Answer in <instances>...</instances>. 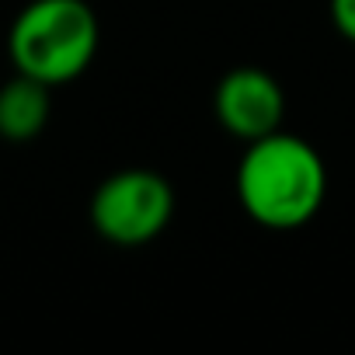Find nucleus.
<instances>
[{
    "instance_id": "f257e3e1",
    "label": "nucleus",
    "mask_w": 355,
    "mask_h": 355,
    "mask_svg": "<svg viewBox=\"0 0 355 355\" xmlns=\"http://www.w3.org/2000/svg\"><path fill=\"white\" fill-rule=\"evenodd\" d=\"M234 189L244 216L265 230L306 227L327 199V164L313 143L275 129L244 143Z\"/></svg>"
},
{
    "instance_id": "f03ea898",
    "label": "nucleus",
    "mask_w": 355,
    "mask_h": 355,
    "mask_svg": "<svg viewBox=\"0 0 355 355\" xmlns=\"http://www.w3.org/2000/svg\"><path fill=\"white\" fill-rule=\"evenodd\" d=\"M101 28L87 0H28L8 28L15 73L49 87L73 84L98 56Z\"/></svg>"
},
{
    "instance_id": "7ed1b4c3",
    "label": "nucleus",
    "mask_w": 355,
    "mask_h": 355,
    "mask_svg": "<svg viewBox=\"0 0 355 355\" xmlns=\"http://www.w3.org/2000/svg\"><path fill=\"white\" fill-rule=\"evenodd\" d=\"M174 220V189L150 167L108 174L91 196V227L115 248H143Z\"/></svg>"
},
{
    "instance_id": "20e7f679",
    "label": "nucleus",
    "mask_w": 355,
    "mask_h": 355,
    "mask_svg": "<svg viewBox=\"0 0 355 355\" xmlns=\"http://www.w3.org/2000/svg\"><path fill=\"white\" fill-rule=\"evenodd\" d=\"M216 122L241 143L261 139L282 129L286 119V91L282 84L261 67H237L223 73L213 91Z\"/></svg>"
},
{
    "instance_id": "39448f33",
    "label": "nucleus",
    "mask_w": 355,
    "mask_h": 355,
    "mask_svg": "<svg viewBox=\"0 0 355 355\" xmlns=\"http://www.w3.org/2000/svg\"><path fill=\"white\" fill-rule=\"evenodd\" d=\"M53 115V87L15 73L8 84H0V139L8 143H32L42 136Z\"/></svg>"
},
{
    "instance_id": "423d86ee",
    "label": "nucleus",
    "mask_w": 355,
    "mask_h": 355,
    "mask_svg": "<svg viewBox=\"0 0 355 355\" xmlns=\"http://www.w3.org/2000/svg\"><path fill=\"white\" fill-rule=\"evenodd\" d=\"M331 25L355 46V0H331Z\"/></svg>"
}]
</instances>
